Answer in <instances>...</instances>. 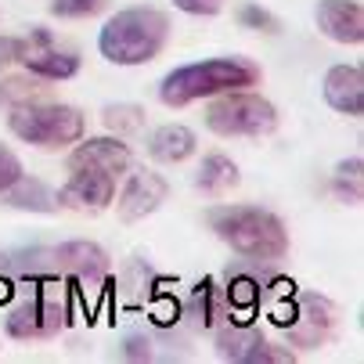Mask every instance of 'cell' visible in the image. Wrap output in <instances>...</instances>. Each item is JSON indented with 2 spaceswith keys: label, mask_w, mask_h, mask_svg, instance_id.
<instances>
[{
  "label": "cell",
  "mask_w": 364,
  "mask_h": 364,
  "mask_svg": "<svg viewBox=\"0 0 364 364\" xmlns=\"http://www.w3.org/2000/svg\"><path fill=\"white\" fill-rule=\"evenodd\" d=\"M123 177L127 181H123L119 195L112 198L116 202V217L123 224H137V220H144L151 213H159L163 202L170 198V181L159 170L137 166V170H127Z\"/></svg>",
  "instance_id": "52a82bcc"
},
{
  "label": "cell",
  "mask_w": 364,
  "mask_h": 364,
  "mask_svg": "<svg viewBox=\"0 0 364 364\" xmlns=\"http://www.w3.org/2000/svg\"><path fill=\"white\" fill-rule=\"evenodd\" d=\"M220 303H224V292L205 278L198 289H195V310H198V321L205 328H217V318H220Z\"/></svg>",
  "instance_id": "d4e9b609"
},
{
  "label": "cell",
  "mask_w": 364,
  "mask_h": 364,
  "mask_svg": "<svg viewBox=\"0 0 364 364\" xmlns=\"http://www.w3.org/2000/svg\"><path fill=\"white\" fill-rule=\"evenodd\" d=\"M62 325H65V303H62V289L55 278H36L33 296L22 299L4 318L8 339H22V343L26 339H50V336H58Z\"/></svg>",
  "instance_id": "8992f818"
},
{
  "label": "cell",
  "mask_w": 364,
  "mask_h": 364,
  "mask_svg": "<svg viewBox=\"0 0 364 364\" xmlns=\"http://www.w3.org/2000/svg\"><path fill=\"white\" fill-rule=\"evenodd\" d=\"M15 292H18V289H15V282L0 274V306H8V303L15 299Z\"/></svg>",
  "instance_id": "1f68e13d"
},
{
  "label": "cell",
  "mask_w": 364,
  "mask_h": 364,
  "mask_svg": "<svg viewBox=\"0 0 364 364\" xmlns=\"http://www.w3.org/2000/svg\"><path fill=\"white\" fill-rule=\"evenodd\" d=\"M26 173V166H22V159H18V155L8 148V144H0V195H4L18 177Z\"/></svg>",
  "instance_id": "4316f807"
},
{
  "label": "cell",
  "mask_w": 364,
  "mask_h": 364,
  "mask_svg": "<svg viewBox=\"0 0 364 364\" xmlns=\"http://www.w3.org/2000/svg\"><path fill=\"white\" fill-rule=\"evenodd\" d=\"M65 166L69 170H101V173H112L116 181L134 166V151L123 137L116 134H101V137H80L69 155H65Z\"/></svg>",
  "instance_id": "9c48e42d"
},
{
  "label": "cell",
  "mask_w": 364,
  "mask_h": 364,
  "mask_svg": "<svg viewBox=\"0 0 364 364\" xmlns=\"http://www.w3.org/2000/svg\"><path fill=\"white\" fill-rule=\"evenodd\" d=\"M26 73L47 80V83H65V80H76L80 69H83V58L76 55V50H62L55 43V36H50V29L43 26H33L29 36H26V55L22 62Z\"/></svg>",
  "instance_id": "ba28073f"
},
{
  "label": "cell",
  "mask_w": 364,
  "mask_h": 364,
  "mask_svg": "<svg viewBox=\"0 0 364 364\" xmlns=\"http://www.w3.org/2000/svg\"><path fill=\"white\" fill-rule=\"evenodd\" d=\"M198 151V137L184 123H163L148 134V159L163 166H181Z\"/></svg>",
  "instance_id": "9a60e30c"
},
{
  "label": "cell",
  "mask_w": 364,
  "mask_h": 364,
  "mask_svg": "<svg viewBox=\"0 0 364 364\" xmlns=\"http://www.w3.org/2000/svg\"><path fill=\"white\" fill-rule=\"evenodd\" d=\"M238 184H242V170H238V163L231 159V155H224V151L202 155V163H198V170H195V191H198V195H205V198H224V195H231Z\"/></svg>",
  "instance_id": "2e32d148"
},
{
  "label": "cell",
  "mask_w": 364,
  "mask_h": 364,
  "mask_svg": "<svg viewBox=\"0 0 364 364\" xmlns=\"http://www.w3.org/2000/svg\"><path fill=\"white\" fill-rule=\"evenodd\" d=\"M144 123H148V112H144V105H134V101H116V105L101 109V127H105V134H116L123 141L141 134Z\"/></svg>",
  "instance_id": "ac0fdd59"
},
{
  "label": "cell",
  "mask_w": 364,
  "mask_h": 364,
  "mask_svg": "<svg viewBox=\"0 0 364 364\" xmlns=\"http://www.w3.org/2000/svg\"><path fill=\"white\" fill-rule=\"evenodd\" d=\"M314 26L332 43H343V47H360L364 43V8H360V0H318Z\"/></svg>",
  "instance_id": "7c38bea8"
},
{
  "label": "cell",
  "mask_w": 364,
  "mask_h": 364,
  "mask_svg": "<svg viewBox=\"0 0 364 364\" xmlns=\"http://www.w3.org/2000/svg\"><path fill=\"white\" fill-rule=\"evenodd\" d=\"M252 325H238V321H231V325H224V328H217V353L224 357V360H242V353H245V346L252 343Z\"/></svg>",
  "instance_id": "cb8c5ba5"
},
{
  "label": "cell",
  "mask_w": 364,
  "mask_h": 364,
  "mask_svg": "<svg viewBox=\"0 0 364 364\" xmlns=\"http://www.w3.org/2000/svg\"><path fill=\"white\" fill-rule=\"evenodd\" d=\"M170 4L191 18H213L224 11V0H170Z\"/></svg>",
  "instance_id": "83f0119b"
},
{
  "label": "cell",
  "mask_w": 364,
  "mask_h": 364,
  "mask_svg": "<svg viewBox=\"0 0 364 364\" xmlns=\"http://www.w3.org/2000/svg\"><path fill=\"white\" fill-rule=\"evenodd\" d=\"M170 15L151 8V4H134L105 18L97 29V55L109 65L119 69H137L155 62L170 43Z\"/></svg>",
  "instance_id": "3957f363"
},
{
  "label": "cell",
  "mask_w": 364,
  "mask_h": 364,
  "mask_svg": "<svg viewBox=\"0 0 364 364\" xmlns=\"http://www.w3.org/2000/svg\"><path fill=\"white\" fill-rule=\"evenodd\" d=\"M332 325H336V306L325 296L303 292V296H296V314L285 325V343L299 346V350H318L328 339Z\"/></svg>",
  "instance_id": "8fae6325"
},
{
  "label": "cell",
  "mask_w": 364,
  "mask_h": 364,
  "mask_svg": "<svg viewBox=\"0 0 364 364\" xmlns=\"http://www.w3.org/2000/svg\"><path fill=\"white\" fill-rule=\"evenodd\" d=\"M116 198V177L101 170H69V181L55 191L58 210L73 213H101Z\"/></svg>",
  "instance_id": "30bf717a"
},
{
  "label": "cell",
  "mask_w": 364,
  "mask_h": 364,
  "mask_svg": "<svg viewBox=\"0 0 364 364\" xmlns=\"http://www.w3.org/2000/svg\"><path fill=\"white\" fill-rule=\"evenodd\" d=\"M47 97V80L22 73V76H4L0 80V105H29V101H43Z\"/></svg>",
  "instance_id": "d6986e66"
},
{
  "label": "cell",
  "mask_w": 364,
  "mask_h": 364,
  "mask_svg": "<svg viewBox=\"0 0 364 364\" xmlns=\"http://www.w3.org/2000/svg\"><path fill=\"white\" fill-rule=\"evenodd\" d=\"M50 259H55V267L73 274L76 282H109L112 278V264H109V252L101 249L97 242H87V238H73V242H62L55 252H50Z\"/></svg>",
  "instance_id": "4fadbf2b"
},
{
  "label": "cell",
  "mask_w": 364,
  "mask_h": 364,
  "mask_svg": "<svg viewBox=\"0 0 364 364\" xmlns=\"http://www.w3.org/2000/svg\"><path fill=\"white\" fill-rule=\"evenodd\" d=\"M210 231L238 256L256 259V264H274L289 252V228L278 213L264 205H245V202H220L205 210Z\"/></svg>",
  "instance_id": "6da1fadb"
},
{
  "label": "cell",
  "mask_w": 364,
  "mask_h": 364,
  "mask_svg": "<svg viewBox=\"0 0 364 364\" xmlns=\"http://www.w3.org/2000/svg\"><path fill=\"white\" fill-rule=\"evenodd\" d=\"M109 8V0H50L47 11L55 18H94Z\"/></svg>",
  "instance_id": "484cf974"
},
{
  "label": "cell",
  "mask_w": 364,
  "mask_h": 364,
  "mask_svg": "<svg viewBox=\"0 0 364 364\" xmlns=\"http://www.w3.org/2000/svg\"><path fill=\"white\" fill-rule=\"evenodd\" d=\"M26 55V36H0V73L18 65Z\"/></svg>",
  "instance_id": "f1b7e54d"
},
{
  "label": "cell",
  "mask_w": 364,
  "mask_h": 364,
  "mask_svg": "<svg viewBox=\"0 0 364 364\" xmlns=\"http://www.w3.org/2000/svg\"><path fill=\"white\" fill-rule=\"evenodd\" d=\"M8 130L11 137L40 151H62L87 134V116L76 105L43 97V101H29V105H15L8 116Z\"/></svg>",
  "instance_id": "277c9868"
},
{
  "label": "cell",
  "mask_w": 364,
  "mask_h": 364,
  "mask_svg": "<svg viewBox=\"0 0 364 364\" xmlns=\"http://www.w3.org/2000/svg\"><path fill=\"white\" fill-rule=\"evenodd\" d=\"M177 314H181L177 299H173V296H166V292H159V299L151 303V321H155V325H173V321H177Z\"/></svg>",
  "instance_id": "f546056e"
},
{
  "label": "cell",
  "mask_w": 364,
  "mask_h": 364,
  "mask_svg": "<svg viewBox=\"0 0 364 364\" xmlns=\"http://www.w3.org/2000/svg\"><path fill=\"white\" fill-rule=\"evenodd\" d=\"M224 303L235 310V321L238 325H252V314H256V306H259V285L245 274L231 278L228 292H224Z\"/></svg>",
  "instance_id": "44dd1931"
},
{
  "label": "cell",
  "mask_w": 364,
  "mask_h": 364,
  "mask_svg": "<svg viewBox=\"0 0 364 364\" xmlns=\"http://www.w3.org/2000/svg\"><path fill=\"white\" fill-rule=\"evenodd\" d=\"M292 360H296V353L289 346H278V343H271V339H264L256 332L238 364H292Z\"/></svg>",
  "instance_id": "7402d4cb"
},
{
  "label": "cell",
  "mask_w": 364,
  "mask_h": 364,
  "mask_svg": "<svg viewBox=\"0 0 364 364\" xmlns=\"http://www.w3.org/2000/svg\"><path fill=\"white\" fill-rule=\"evenodd\" d=\"M360 184H364V163H360V155H350V159L336 163L332 191H336L339 202H346V205H360V198H364Z\"/></svg>",
  "instance_id": "ffe728a7"
},
{
  "label": "cell",
  "mask_w": 364,
  "mask_h": 364,
  "mask_svg": "<svg viewBox=\"0 0 364 364\" xmlns=\"http://www.w3.org/2000/svg\"><path fill=\"white\" fill-rule=\"evenodd\" d=\"M235 18H238V26L249 29V33H264V36H278V33H282V22H278L264 4H256V0H245V4H238Z\"/></svg>",
  "instance_id": "603a6c76"
},
{
  "label": "cell",
  "mask_w": 364,
  "mask_h": 364,
  "mask_svg": "<svg viewBox=\"0 0 364 364\" xmlns=\"http://www.w3.org/2000/svg\"><path fill=\"white\" fill-rule=\"evenodd\" d=\"M325 105L346 119H360L364 112V73L360 65H332L321 80Z\"/></svg>",
  "instance_id": "5bb4252c"
},
{
  "label": "cell",
  "mask_w": 364,
  "mask_h": 364,
  "mask_svg": "<svg viewBox=\"0 0 364 364\" xmlns=\"http://www.w3.org/2000/svg\"><path fill=\"white\" fill-rule=\"evenodd\" d=\"M4 205H11V210H22V213H55L58 202H55V191H50L40 177H18L4 195Z\"/></svg>",
  "instance_id": "e0dca14e"
},
{
  "label": "cell",
  "mask_w": 364,
  "mask_h": 364,
  "mask_svg": "<svg viewBox=\"0 0 364 364\" xmlns=\"http://www.w3.org/2000/svg\"><path fill=\"white\" fill-rule=\"evenodd\" d=\"M278 105L249 87L205 101V130L217 137H267L278 130Z\"/></svg>",
  "instance_id": "5b68a950"
},
{
  "label": "cell",
  "mask_w": 364,
  "mask_h": 364,
  "mask_svg": "<svg viewBox=\"0 0 364 364\" xmlns=\"http://www.w3.org/2000/svg\"><path fill=\"white\" fill-rule=\"evenodd\" d=\"M264 73L259 65L245 55H217V58H202L170 69L159 80V101L166 109H188L195 101H210L228 90H245L259 87Z\"/></svg>",
  "instance_id": "7a4b0ae2"
},
{
  "label": "cell",
  "mask_w": 364,
  "mask_h": 364,
  "mask_svg": "<svg viewBox=\"0 0 364 364\" xmlns=\"http://www.w3.org/2000/svg\"><path fill=\"white\" fill-rule=\"evenodd\" d=\"M123 357H127V360H148V357H151V343H148L144 336H130V339L123 343Z\"/></svg>",
  "instance_id": "4dcf8cb0"
}]
</instances>
